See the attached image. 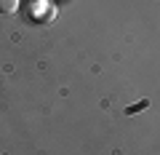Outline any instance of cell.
I'll list each match as a JSON object with an SVG mask.
<instances>
[{
  "label": "cell",
  "instance_id": "obj_1",
  "mask_svg": "<svg viewBox=\"0 0 160 155\" xmlns=\"http://www.w3.org/2000/svg\"><path fill=\"white\" fill-rule=\"evenodd\" d=\"M19 0H0V13H16Z\"/></svg>",
  "mask_w": 160,
  "mask_h": 155
},
{
  "label": "cell",
  "instance_id": "obj_2",
  "mask_svg": "<svg viewBox=\"0 0 160 155\" xmlns=\"http://www.w3.org/2000/svg\"><path fill=\"white\" fill-rule=\"evenodd\" d=\"M149 107V99H142L139 104H133V107H128V115H133V112H139V110H147Z\"/></svg>",
  "mask_w": 160,
  "mask_h": 155
}]
</instances>
